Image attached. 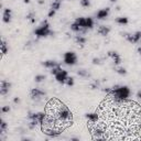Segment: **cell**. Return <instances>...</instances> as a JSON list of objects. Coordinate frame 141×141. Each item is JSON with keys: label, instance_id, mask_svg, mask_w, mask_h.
Returning a JSON list of instances; mask_svg holds the SVG:
<instances>
[{"label": "cell", "instance_id": "4fadbf2b", "mask_svg": "<svg viewBox=\"0 0 141 141\" xmlns=\"http://www.w3.org/2000/svg\"><path fill=\"white\" fill-rule=\"evenodd\" d=\"M71 30L74 32H76V33H86L87 29H84V28H82V26H79L77 23H72L71 24Z\"/></svg>", "mask_w": 141, "mask_h": 141}, {"label": "cell", "instance_id": "5bb4252c", "mask_svg": "<svg viewBox=\"0 0 141 141\" xmlns=\"http://www.w3.org/2000/svg\"><path fill=\"white\" fill-rule=\"evenodd\" d=\"M42 65H43L45 68H50V69H52L53 67H55V66H58V65H60L58 62H55V61H51V60H49V61H45V62H43L42 63Z\"/></svg>", "mask_w": 141, "mask_h": 141}, {"label": "cell", "instance_id": "d4e9b609", "mask_svg": "<svg viewBox=\"0 0 141 141\" xmlns=\"http://www.w3.org/2000/svg\"><path fill=\"white\" fill-rule=\"evenodd\" d=\"M1 88H9L10 89V87H11V83H9L8 81H5V79H2L1 81Z\"/></svg>", "mask_w": 141, "mask_h": 141}, {"label": "cell", "instance_id": "7a4b0ae2", "mask_svg": "<svg viewBox=\"0 0 141 141\" xmlns=\"http://www.w3.org/2000/svg\"><path fill=\"white\" fill-rule=\"evenodd\" d=\"M34 34L36 38H45L49 35H53L54 32L50 30V24H49L48 20H44V21H42V23L40 24L38 29H35Z\"/></svg>", "mask_w": 141, "mask_h": 141}, {"label": "cell", "instance_id": "9a60e30c", "mask_svg": "<svg viewBox=\"0 0 141 141\" xmlns=\"http://www.w3.org/2000/svg\"><path fill=\"white\" fill-rule=\"evenodd\" d=\"M75 23H77L79 26H82V28H84V29H86V18H83V17L76 18Z\"/></svg>", "mask_w": 141, "mask_h": 141}, {"label": "cell", "instance_id": "f546056e", "mask_svg": "<svg viewBox=\"0 0 141 141\" xmlns=\"http://www.w3.org/2000/svg\"><path fill=\"white\" fill-rule=\"evenodd\" d=\"M81 6L84 8H88L91 7V1L89 0H81Z\"/></svg>", "mask_w": 141, "mask_h": 141}, {"label": "cell", "instance_id": "8fae6325", "mask_svg": "<svg viewBox=\"0 0 141 141\" xmlns=\"http://www.w3.org/2000/svg\"><path fill=\"white\" fill-rule=\"evenodd\" d=\"M110 31H111L110 26H107V25H99L97 29V33L103 36H107Z\"/></svg>", "mask_w": 141, "mask_h": 141}, {"label": "cell", "instance_id": "277c9868", "mask_svg": "<svg viewBox=\"0 0 141 141\" xmlns=\"http://www.w3.org/2000/svg\"><path fill=\"white\" fill-rule=\"evenodd\" d=\"M43 96H45V91H41L40 88H32L31 91H30V97H31L32 100L38 101V100H40Z\"/></svg>", "mask_w": 141, "mask_h": 141}, {"label": "cell", "instance_id": "1f68e13d", "mask_svg": "<svg viewBox=\"0 0 141 141\" xmlns=\"http://www.w3.org/2000/svg\"><path fill=\"white\" fill-rule=\"evenodd\" d=\"M98 86H99V82L98 81H95L93 84H91V89H96V88H98Z\"/></svg>", "mask_w": 141, "mask_h": 141}, {"label": "cell", "instance_id": "2e32d148", "mask_svg": "<svg viewBox=\"0 0 141 141\" xmlns=\"http://www.w3.org/2000/svg\"><path fill=\"white\" fill-rule=\"evenodd\" d=\"M86 118L89 122L94 124V122H96L98 120V115L97 114H86Z\"/></svg>", "mask_w": 141, "mask_h": 141}, {"label": "cell", "instance_id": "74e56055", "mask_svg": "<svg viewBox=\"0 0 141 141\" xmlns=\"http://www.w3.org/2000/svg\"><path fill=\"white\" fill-rule=\"evenodd\" d=\"M137 97H138L139 99H141V91H139L138 93H137Z\"/></svg>", "mask_w": 141, "mask_h": 141}, {"label": "cell", "instance_id": "e575fe53", "mask_svg": "<svg viewBox=\"0 0 141 141\" xmlns=\"http://www.w3.org/2000/svg\"><path fill=\"white\" fill-rule=\"evenodd\" d=\"M10 111V106H3L2 108H1V112H9Z\"/></svg>", "mask_w": 141, "mask_h": 141}, {"label": "cell", "instance_id": "3957f363", "mask_svg": "<svg viewBox=\"0 0 141 141\" xmlns=\"http://www.w3.org/2000/svg\"><path fill=\"white\" fill-rule=\"evenodd\" d=\"M64 63L66 65H75L77 63V55L74 52H66L64 54Z\"/></svg>", "mask_w": 141, "mask_h": 141}, {"label": "cell", "instance_id": "cb8c5ba5", "mask_svg": "<svg viewBox=\"0 0 141 141\" xmlns=\"http://www.w3.org/2000/svg\"><path fill=\"white\" fill-rule=\"evenodd\" d=\"M94 133H95V137H97V138H103L104 137V130L100 129V128H96V129L94 130Z\"/></svg>", "mask_w": 141, "mask_h": 141}, {"label": "cell", "instance_id": "b9f144b4", "mask_svg": "<svg viewBox=\"0 0 141 141\" xmlns=\"http://www.w3.org/2000/svg\"><path fill=\"white\" fill-rule=\"evenodd\" d=\"M110 1H111V2H116V0H110Z\"/></svg>", "mask_w": 141, "mask_h": 141}, {"label": "cell", "instance_id": "8d00e7d4", "mask_svg": "<svg viewBox=\"0 0 141 141\" xmlns=\"http://www.w3.org/2000/svg\"><path fill=\"white\" fill-rule=\"evenodd\" d=\"M13 103H15V104H19V103H20V98L16 97L15 99H13Z\"/></svg>", "mask_w": 141, "mask_h": 141}, {"label": "cell", "instance_id": "ee69618b", "mask_svg": "<svg viewBox=\"0 0 141 141\" xmlns=\"http://www.w3.org/2000/svg\"><path fill=\"white\" fill-rule=\"evenodd\" d=\"M140 55H141V54H140Z\"/></svg>", "mask_w": 141, "mask_h": 141}, {"label": "cell", "instance_id": "603a6c76", "mask_svg": "<svg viewBox=\"0 0 141 141\" xmlns=\"http://www.w3.org/2000/svg\"><path fill=\"white\" fill-rule=\"evenodd\" d=\"M94 28V20L91 18H86V29L91 30Z\"/></svg>", "mask_w": 141, "mask_h": 141}, {"label": "cell", "instance_id": "ba28073f", "mask_svg": "<svg viewBox=\"0 0 141 141\" xmlns=\"http://www.w3.org/2000/svg\"><path fill=\"white\" fill-rule=\"evenodd\" d=\"M107 56L110 58H112L115 65H119L120 63H121V58H120V55L118 54L117 52H115V51H109V52L107 53Z\"/></svg>", "mask_w": 141, "mask_h": 141}, {"label": "cell", "instance_id": "9c48e42d", "mask_svg": "<svg viewBox=\"0 0 141 141\" xmlns=\"http://www.w3.org/2000/svg\"><path fill=\"white\" fill-rule=\"evenodd\" d=\"M109 13H110L109 8H104V9H100L97 13H96V18H97L98 20H104L109 16Z\"/></svg>", "mask_w": 141, "mask_h": 141}, {"label": "cell", "instance_id": "83f0119b", "mask_svg": "<svg viewBox=\"0 0 141 141\" xmlns=\"http://www.w3.org/2000/svg\"><path fill=\"white\" fill-rule=\"evenodd\" d=\"M116 72L119 75H126L127 74L126 68H124V67H116Z\"/></svg>", "mask_w": 141, "mask_h": 141}, {"label": "cell", "instance_id": "4dcf8cb0", "mask_svg": "<svg viewBox=\"0 0 141 141\" xmlns=\"http://www.w3.org/2000/svg\"><path fill=\"white\" fill-rule=\"evenodd\" d=\"M65 84H66L67 86H73V85H74V78H73V77H68Z\"/></svg>", "mask_w": 141, "mask_h": 141}, {"label": "cell", "instance_id": "484cf974", "mask_svg": "<svg viewBox=\"0 0 141 141\" xmlns=\"http://www.w3.org/2000/svg\"><path fill=\"white\" fill-rule=\"evenodd\" d=\"M8 128V124L6 121H1V124H0V133H3V132L7 130Z\"/></svg>", "mask_w": 141, "mask_h": 141}, {"label": "cell", "instance_id": "30bf717a", "mask_svg": "<svg viewBox=\"0 0 141 141\" xmlns=\"http://www.w3.org/2000/svg\"><path fill=\"white\" fill-rule=\"evenodd\" d=\"M11 18H12V11H11V9L6 8V9L3 10V15H2L3 22H5V23H9V22L11 21Z\"/></svg>", "mask_w": 141, "mask_h": 141}, {"label": "cell", "instance_id": "f35d334b", "mask_svg": "<svg viewBox=\"0 0 141 141\" xmlns=\"http://www.w3.org/2000/svg\"><path fill=\"white\" fill-rule=\"evenodd\" d=\"M39 5H44V0H38Z\"/></svg>", "mask_w": 141, "mask_h": 141}, {"label": "cell", "instance_id": "836d02e7", "mask_svg": "<svg viewBox=\"0 0 141 141\" xmlns=\"http://www.w3.org/2000/svg\"><path fill=\"white\" fill-rule=\"evenodd\" d=\"M8 93H9V88H1V87H0V95L6 96Z\"/></svg>", "mask_w": 141, "mask_h": 141}, {"label": "cell", "instance_id": "f1b7e54d", "mask_svg": "<svg viewBox=\"0 0 141 141\" xmlns=\"http://www.w3.org/2000/svg\"><path fill=\"white\" fill-rule=\"evenodd\" d=\"M61 69H62V68H61V66H60V65H58V66L53 67V68L51 69V74H53V75H54V76H55V75H56L58 72H60Z\"/></svg>", "mask_w": 141, "mask_h": 141}, {"label": "cell", "instance_id": "5b68a950", "mask_svg": "<svg viewBox=\"0 0 141 141\" xmlns=\"http://www.w3.org/2000/svg\"><path fill=\"white\" fill-rule=\"evenodd\" d=\"M124 38L127 39V41H128V42H130V43H132V44H136V43H138L139 41L141 40V31L136 32L134 34H127V33H124Z\"/></svg>", "mask_w": 141, "mask_h": 141}, {"label": "cell", "instance_id": "e0dca14e", "mask_svg": "<svg viewBox=\"0 0 141 141\" xmlns=\"http://www.w3.org/2000/svg\"><path fill=\"white\" fill-rule=\"evenodd\" d=\"M61 3H62V0H54L52 3H51V9L58 11L61 8Z\"/></svg>", "mask_w": 141, "mask_h": 141}, {"label": "cell", "instance_id": "ffe728a7", "mask_svg": "<svg viewBox=\"0 0 141 141\" xmlns=\"http://www.w3.org/2000/svg\"><path fill=\"white\" fill-rule=\"evenodd\" d=\"M25 18H26V20H30L31 23H34V22H35V12H34V11L29 12V13L26 15Z\"/></svg>", "mask_w": 141, "mask_h": 141}, {"label": "cell", "instance_id": "d6a6232c", "mask_svg": "<svg viewBox=\"0 0 141 141\" xmlns=\"http://www.w3.org/2000/svg\"><path fill=\"white\" fill-rule=\"evenodd\" d=\"M93 64L94 65H100L101 64V60L99 58H93Z\"/></svg>", "mask_w": 141, "mask_h": 141}, {"label": "cell", "instance_id": "ab89813d", "mask_svg": "<svg viewBox=\"0 0 141 141\" xmlns=\"http://www.w3.org/2000/svg\"><path fill=\"white\" fill-rule=\"evenodd\" d=\"M137 51H138V53H140V54H141V46H139V48L137 49Z\"/></svg>", "mask_w": 141, "mask_h": 141}, {"label": "cell", "instance_id": "6da1fadb", "mask_svg": "<svg viewBox=\"0 0 141 141\" xmlns=\"http://www.w3.org/2000/svg\"><path fill=\"white\" fill-rule=\"evenodd\" d=\"M111 95L114 97V100L116 103H122L124 100L128 99V97L130 96V89L127 86H119V85H116V86L111 87Z\"/></svg>", "mask_w": 141, "mask_h": 141}, {"label": "cell", "instance_id": "7402d4cb", "mask_svg": "<svg viewBox=\"0 0 141 141\" xmlns=\"http://www.w3.org/2000/svg\"><path fill=\"white\" fill-rule=\"evenodd\" d=\"M8 51H9V49H8V46H7V43H6L5 40H2V42H1V53H2V55L7 54Z\"/></svg>", "mask_w": 141, "mask_h": 141}, {"label": "cell", "instance_id": "8992f818", "mask_svg": "<svg viewBox=\"0 0 141 141\" xmlns=\"http://www.w3.org/2000/svg\"><path fill=\"white\" fill-rule=\"evenodd\" d=\"M67 78H68V73H67L66 71H64V69H61L60 72L55 75V79H56L60 84H65L67 81Z\"/></svg>", "mask_w": 141, "mask_h": 141}, {"label": "cell", "instance_id": "ac0fdd59", "mask_svg": "<svg viewBox=\"0 0 141 141\" xmlns=\"http://www.w3.org/2000/svg\"><path fill=\"white\" fill-rule=\"evenodd\" d=\"M116 22H117L118 24H120V25H126V24H128V22H129V19L127 17H119L116 19Z\"/></svg>", "mask_w": 141, "mask_h": 141}, {"label": "cell", "instance_id": "52a82bcc", "mask_svg": "<svg viewBox=\"0 0 141 141\" xmlns=\"http://www.w3.org/2000/svg\"><path fill=\"white\" fill-rule=\"evenodd\" d=\"M28 118H29L30 120L36 119V120L40 121V124H42V122L45 120V115H44L43 112H29Z\"/></svg>", "mask_w": 141, "mask_h": 141}, {"label": "cell", "instance_id": "44dd1931", "mask_svg": "<svg viewBox=\"0 0 141 141\" xmlns=\"http://www.w3.org/2000/svg\"><path fill=\"white\" fill-rule=\"evenodd\" d=\"M38 124H41L39 120L32 119V120H30V122H29V124H28V127H29V129H34V128H35Z\"/></svg>", "mask_w": 141, "mask_h": 141}, {"label": "cell", "instance_id": "7c38bea8", "mask_svg": "<svg viewBox=\"0 0 141 141\" xmlns=\"http://www.w3.org/2000/svg\"><path fill=\"white\" fill-rule=\"evenodd\" d=\"M74 41H75V43H76V44H78V46L83 48V46L85 45V43L87 42V39L85 38V36L79 35V34H78V35H75Z\"/></svg>", "mask_w": 141, "mask_h": 141}, {"label": "cell", "instance_id": "d6986e66", "mask_svg": "<svg viewBox=\"0 0 141 141\" xmlns=\"http://www.w3.org/2000/svg\"><path fill=\"white\" fill-rule=\"evenodd\" d=\"M77 75L81 76V77H83V78H87V77L91 76L89 73L87 72V71H85V69H78V71H77Z\"/></svg>", "mask_w": 141, "mask_h": 141}, {"label": "cell", "instance_id": "4316f807", "mask_svg": "<svg viewBox=\"0 0 141 141\" xmlns=\"http://www.w3.org/2000/svg\"><path fill=\"white\" fill-rule=\"evenodd\" d=\"M45 78H46V76H45V75L40 74V75H36V76L34 77V81H35L36 83H41V82H43Z\"/></svg>", "mask_w": 141, "mask_h": 141}, {"label": "cell", "instance_id": "7bdbcfd3", "mask_svg": "<svg viewBox=\"0 0 141 141\" xmlns=\"http://www.w3.org/2000/svg\"><path fill=\"white\" fill-rule=\"evenodd\" d=\"M72 1H73V0H72Z\"/></svg>", "mask_w": 141, "mask_h": 141}, {"label": "cell", "instance_id": "d590c367", "mask_svg": "<svg viewBox=\"0 0 141 141\" xmlns=\"http://www.w3.org/2000/svg\"><path fill=\"white\" fill-rule=\"evenodd\" d=\"M55 12H56V11H55V10H53V9H51L50 10V11H49V18H53V17H54V16H55Z\"/></svg>", "mask_w": 141, "mask_h": 141}, {"label": "cell", "instance_id": "60d3db41", "mask_svg": "<svg viewBox=\"0 0 141 141\" xmlns=\"http://www.w3.org/2000/svg\"><path fill=\"white\" fill-rule=\"evenodd\" d=\"M23 2H24V3H26V5H28V3H30V0H23Z\"/></svg>", "mask_w": 141, "mask_h": 141}]
</instances>
